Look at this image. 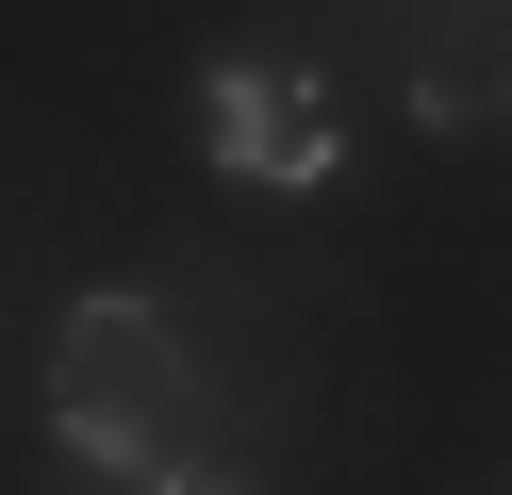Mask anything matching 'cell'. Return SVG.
Returning a JSON list of instances; mask_svg holds the SVG:
<instances>
[{"instance_id": "obj_3", "label": "cell", "mask_w": 512, "mask_h": 495, "mask_svg": "<svg viewBox=\"0 0 512 495\" xmlns=\"http://www.w3.org/2000/svg\"><path fill=\"white\" fill-rule=\"evenodd\" d=\"M463 50H512V0H479V17H463ZM512 99V83H496Z\"/></svg>"}, {"instance_id": "obj_2", "label": "cell", "mask_w": 512, "mask_h": 495, "mask_svg": "<svg viewBox=\"0 0 512 495\" xmlns=\"http://www.w3.org/2000/svg\"><path fill=\"white\" fill-rule=\"evenodd\" d=\"M199 149L232 165V182H281V198H314L347 132H331V99H314V66H281V50H232V66L199 83Z\"/></svg>"}, {"instance_id": "obj_1", "label": "cell", "mask_w": 512, "mask_h": 495, "mask_svg": "<svg viewBox=\"0 0 512 495\" xmlns=\"http://www.w3.org/2000/svg\"><path fill=\"white\" fill-rule=\"evenodd\" d=\"M50 429H67L100 479H199V363H182V330L149 314V297H83L67 330H50Z\"/></svg>"}]
</instances>
